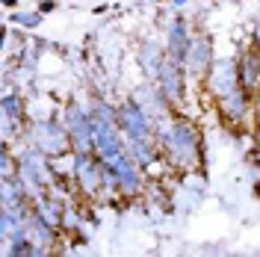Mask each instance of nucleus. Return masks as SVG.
Segmentation results:
<instances>
[{"label": "nucleus", "instance_id": "39448f33", "mask_svg": "<svg viewBox=\"0 0 260 257\" xmlns=\"http://www.w3.org/2000/svg\"><path fill=\"white\" fill-rule=\"evenodd\" d=\"M216 59V42L207 30H192L189 36V45L183 50V59H180V68L186 74V80H204L207 68L213 65Z\"/></svg>", "mask_w": 260, "mask_h": 257}, {"label": "nucleus", "instance_id": "dca6fc26", "mask_svg": "<svg viewBox=\"0 0 260 257\" xmlns=\"http://www.w3.org/2000/svg\"><path fill=\"white\" fill-rule=\"evenodd\" d=\"M30 207H32V216H39L48 228H53L56 234H62L65 210H68V201H65V198H59V195L50 189V192H45L42 198H36Z\"/></svg>", "mask_w": 260, "mask_h": 257}, {"label": "nucleus", "instance_id": "f3484780", "mask_svg": "<svg viewBox=\"0 0 260 257\" xmlns=\"http://www.w3.org/2000/svg\"><path fill=\"white\" fill-rule=\"evenodd\" d=\"M124 154L133 160V166L145 177H148V172H154L157 166H162L154 136H148V139H124Z\"/></svg>", "mask_w": 260, "mask_h": 257}, {"label": "nucleus", "instance_id": "20e7f679", "mask_svg": "<svg viewBox=\"0 0 260 257\" xmlns=\"http://www.w3.org/2000/svg\"><path fill=\"white\" fill-rule=\"evenodd\" d=\"M59 121L65 127L71 151L74 154H92V121H89V113H86V104L77 101V98H68L62 113H59Z\"/></svg>", "mask_w": 260, "mask_h": 257}, {"label": "nucleus", "instance_id": "4468645a", "mask_svg": "<svg viewBox=\"0 0 260 257\" xmlns=\"http://www.w3.org/2000/svg\"><path fill=\"white\" fill-rule=\"evenodd\" d=\"M189 36H192V27L186 18H172L166 24V39H162V53L169 62H178L183 59V50L189 45Z\"/></svg>", "mask_w": 260, "mask_h": 257}, {"label": "nucleus", "instance_id": "393cba45", "mask_svg": "<svg viewBox=\"0 0 260 257\" xmlns=\"http://www.w3.org/2000/svg\"><path fill=\"white\" fill-rule=\"evenodd\" d=\"M56 6H59V3H56V0H42V3H39V9H36V12H39V15H48V12H56Z\"/></svg>", "mask_w": 260, "mask_h": 257}, {"label": "nucleus", "instance_id": "9b49d317", "mask_svg": "<svg viewBox=\"0 0 260 257\" xmlns=\"http://www.w3.org/2000/svg\"><path fill=\"white\" fill-rule=\"evenodd\" d=\"M216 104V110L222 115V121H225L228 127H245L251 118H254V98L243 92V89H234V92H228L225 98H219V101H213Z\"/></svg>", "mask_w": 260, "mask_h": 257}, {"label": "nucleus", "instance_id": "cd10ccee", "mask_svg": "<svg viewBox=\"0 0 260 257\" xmlns=\"http://www.w3.org/2000/svg\"><path fill=\"white\" fill-rule=\"evenodd\" d=\"M0 3H3L6 9H12V12H15V9H18V0H0Z\"/></svg>", "mask_w": 260, "mask_h": 257}, {"label": "nucleus", "instance_id": "f03ea898", "mask_svg": "<svg viewBox=\"0 0 260 257\" xmlns=\"http://www.w3.org/2000/svg\"><path fill=\"white\" fill-rule=\"evenodd\" d=\"M12 154H15V169H12V175H15V180L21 183L27 201L32 204L36 198H42L45 192H50V186H53L50 160L42 157L39 151H32L30 145H24L21 151H12Z\"/></svg>", "mask_w": 260, "mask_h": 257}, {"label": "nucleus", "instance_id": "ddd939ff", "mask_svg": "<svg viewBox=\"0 0 260 257\" xmlns=\"http://www.w3.org/2000/svg\"><path fill=\"white\" fill-rule=\"evenodd\" d=\"M18 225L24 228V237H27L32 248H39V251H56L59 248V234L45 225L39 216H32V207L24 219H18Z\"/></svg>", "mask_w": 260, "mask_h": 257}, {"label": "nucleus", "instance_id": "6ab92c4d", "mask_svg": "<svg viewBox=\"0 0 260 257\" xmlns=\"http://www.w3.org/2000/svg\"><path fill=\"white\" fill-rule=\"evenodd\" d=\"M162 59H166V53H162L160 42H154V39L139 42V48H136V62H139V71L145 74V80H154V74H157V68L162 65Z\"/></svg>", "mask_w": 260, "mask_h": 257}, {"label": "nucleus", "instance_id": "0eeeda50", "mask_svg": "<svg viewBox=\"0 0 260 257\" xmlns=\"http://www.w3.org/2000/svg\"><path fill=\"white\" fill-rule=\"evenodd\" d=\"M113 175V183H115V198H136V195L145 192V175L133 166L127 154H118L113 160L104 163Z\"/></svg>", "mask_w": 260, "mask_h": 257}, {"label": "nucleus", "instance_id": "5701e85b", "mask_svg": "<svg viewBox=\"0 0 260 257\" xmlns=\"http://www.w3.org/2000/svg\"><path fill=\"white\" fill-rule=\"evenodd\" d=\"M0 139H6L9 145L15 142V139H21V130H18L9 118H6V113H3V110H0Z\"/></svg>", "mask_w": 260, "mask_h": 257}, {"label": "nucleus", "instance_id": "c85d7f7f", "mask_svg": "<svg viewBox=\"0 0 260 257\" xmlns=\"http://www.w3.org/2000/svg\"><path fill=\"white\" fill-rule=\"evenodd\" d=\"M186 3H192V0H172V6H186Z\"/></svg>", "mask_w": 260, "mask_h": 257}, {"label": "nucleus", "instance_id": "b1692460", "mask_svg": "<svg viewBox=\"0 0 260 257\" xmlns=\"http://www.w3.org/2000/svg\"><path fill=\"white\" fill-rule=\"evenodd\" d=\"M9 228H12V219H9V213H6V210H0V240H6Z\"/></svg>", "mask_w": 260, "mask_h": 257}, {"label": "nucleus", "instance_id": "a211bd4d", "mask_svg": "<svg viewBox=\"0 0 260 257\" xmlns=\"http://www.w3.org/2000/svg\"><path fill=\"white\" fill-rule=\"evenodd\" d=\"M130 98H133V101H136V104H139L151 118H154V121H166V118H172V115H175V110L169 107V101L157 92V86H154L151 80H145L142 86H136V92H133Z\"/></svg>", "mask_w": 260, "mask_h": 257}, {"label": "nucleus", "instance_id": "2eb2a0df", "mask_svg": "<svg viewBox=\"0 0 260 257\" xmlns=\"http://www.w3.org/2000/svg\"><path fill=\"white\" fill-rule=\"evenodd\" d=\"M234 59H237V83H240V89L254 98V95H257V86H260V56H257V48H254V45H248V48H243Z\"/></svg>", "mask_w": 260, "mask_h": 257}, {"label": "nucleus", "instance_id": "bb28decb", "mask_svg": "<svg viewBox=\"0 0 260 257\" xmlns=\"http://www.w3.org/2000/svg\"><path fill=\"white\" fill-rule=\"evenodd\" d=\"M32 257H59V248H56V251H39V248H36Z\"/></svg>", "mask_w": 260, "mask_h": 257}, {"label": "nucleus", "instance_id": "6e6552de", "mask_svg": "<svg viewBox=\"0 0 260 257\" xmlns=\"http://www.w3.org/2000/svg\"><path fill=\"white\" fill-rule=\"evenodd\" d=\"M71 186L86 198H101V160L95 154H74L71 151Z\"/></svg>", "mask_w": 260, "mask_h": 257}, {"label": "nucleus", "instance_id": "4be33fe9", "mask_svg": "<svg viewBox=\"0 0 260 257\" xmlns=\"http://www.w3.org/2000/svg\"><path fill=\"white\" fill-rule=\"evenodd\" d=\"M15 169V154H12V145L6 139H0V177L3 175H12Z\"/></svg>", "mask_w": 260, "mask_h": 257}, {"label": "nucleus", "instance_id": "aec40b11", "mask_svg": "<svg viewBox=\"0 0 260 257\" xmlns=\"http://www.w3.org/2000/svg\"><path fill=\"white\" fill-rule=\"evenodd\" d=\"M0 110H3L6 118L24 133L27 121H30V118H27V101H24V95H18V92H3V95H0Z\"/></svg>", "mask_w": 260, "mask_h": 257}, {"label": "nucleus", "instance_id": "7ed1b4c3", "mask_svg": "<svg viewBox=\"0 0 260 257\" xmlns=\"http://www.w3.org/2000/svg\"><path fill=\"white\" fill-rule=\"evenodd\" d=\"M21 142L30 145L32 151H39V154H42V157H48V160L65 157V154L71 151L59 115L30 118V121H27V127H24V133H21Z\"/></svg>", "mask_w": 260, "mask_h": 257}, {"label": "nucleus", "instance_id": "423d86ee", "mask_svg": "<svg viewBox=\"0 0 260 257\" xmlns=\"http://www.w3.org/2000/svg\"><path fill=\"white\" fill-rule=\"evenodd\" d=\"M154 124L157 121L130 95L115 104V127L124 139H148V136H154Z\"/></svg>", "mask_w": 260, "mask_h": 257}, {"label": "nucleus", "instance_id": "f8f14e48", "mask_svg": "<svg viewBox=\"0 0 260 257\" xmlns=\"http://www.w3.org/2000/svg\"><path fill=\"white\" fill-rule=\"evenodd\" d=\"M92 154L101 163L124 154V136L118 133L115 121H92Z\"/></svg>", "mask_w": 260, "mask_h": 257}, {"label": "nucleus", "instance_id": "a878e982", "mask_svg": "<svg viewBox=\"0 0 260 257\" xmlns=\"http://www.w3.org/2000/svg\"><path fill=\"white\" fill-rule=\"evenodd\" d=\"M6 42H9V33H6V30H0V53L6 50Z\"/></svg>", "mask_w": 260, "mask_h": 257}, {"label": "nucleus", "instance_id": "c756f323", "mask_svg": "<svg viewBox=\"0 0 260 257\" xmlns=\"http://www.w3.org/2000/svg\"><path fill=\"white\" fill-rule=\"evenodd\" d=\"M142 3H157V0H142Z\"/></svg>", "mask_w": 260, "mask_h": 257}, {"label": "nucleus", "instance_id": "1a4fd4ad", "mask_svg": "<svg viewBox=\"0 0 260 257\" xmlns=\"http://www.w3.org/2000/svg\"><path fill=\"white\" fill-rule=\"evenodd\" d=\"M154 86H157V92H160L166 101H169V107L172 110H178L180 104L186 101V74H183V68L178 62H169V59H162V65L157 68V74H154Z\"/></svg>", "mask_w": 260, "mask_h": 257}, {"label": "nucleus", "instance_id": "f257e3e1", "mask_svg": "<svg viewBox=\"0 0 260 257\" xmlns=\"http://www.w3.org/2000/svg\"><path fill=\"white\" fill-rule=\"evenodd\" d=\"M154 142L160 151V160L169 172H201L207 166V154H204V136L192 118L186 115H172L166 121L154 124Z\"/></svg>", "mask_w": 260, "mask_h": 257}, {"label": "nucleus", "instance_id": "412c9836", "mask_svg": "<svg viewBox=\"0 0 260 257\" xmlns=\"http://www.w3.org/2000/svg\"><path fill=\"white\" fill-rule=\"evenodd\" d=\"M9 24H15L21 30H36V27L42 24V15H39V12H21V9H15V12L9 15Z\"/></svg>", "mask_w": 260, "mask_h": 257}, {"label": "nucleus", "instance_id": "9d476101", "mask_svg": "<svg viewBox=\"0 0 260 257\" xmlns=\"http://www.w3.org/2000/svg\"><path fill=\"white\" fill-rule=\"evenodd\" d=\"M201 83H204V89H207V95L213 101H219L228 92L240 89V83H237V59L234 56H216Z\"/></svg>", "mask_w": 260, "mask_h": 257}]
</instances>
